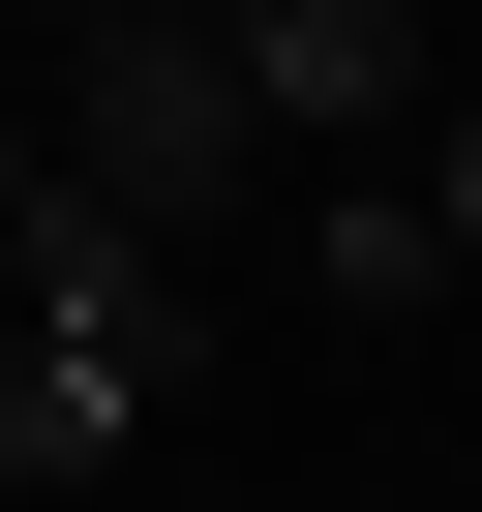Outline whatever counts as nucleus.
I'll return each instance as SVG.
<instances>
[{"label": "nucleus", "instance_id": "obj_7", "mask_svg": "<svg viewBox=\"0 0 482 512\" xmlns=\"http://www.w3.org/2000/svg\"><path fill=\"white\" fill-rule=\"evenodd\" d=\"M31 181H61V151H31V91H0V241H31Z\"/></svg>", "mask_w": 482, "mask_h": 512}, {"label": "nucleus", "instance_id": "obj_2", "mask_svg": "<svg viewBox=\"0 0 482 512\" xmlns=\"http://www.w3.org/2000/svg\"><path fill=\"white\" fill-rule=\"evenodd\" d=\"M0 302H31L61 362H121V392H181V332H211V302H181V241H151L121 181H31V241H0Z\"/></svg>", "mask_w": 482, "mask_h": 512}, {"label": "nucleus", "instance_id": "obj_3", "mask_svg": "<svg viewBox=\"0 0 482 512\" xmlns=\"http://www.w3.org/2000/svg\"><path fill=\"white\" fill-rule=\"evenodd\" d=\"M241 31V91H272L302 151H362V121H422V0H211Z\"/></svg>", "mask_w": 482, "mask_h": 512}, {"label": "nucleus", "instance_id": "obj_4", "mask_svg": "<svg viewBox=\"0 0 482 512\" xmlns=\"http://www.w3.org/2000/svg\"><path fill=\"white\" fill-rule=\"evenodd\" d=\"M302 302H332V332H422V302H452V211H422V181H332V211H302Z\"/></svg>", "mask_w": 482, "mask_h": 512}, {"label": "nucleus", "instance_id": "obj_5", "mask_svg": "<svg viewBox=\"0 0 482 512\" xmlns=\"http://www.w3.org/2000/svg\"><path fill=\"white\" fill-rule=\"evenodd\" d=\"M121 452H151V392H121V362H61V332H0V482L61 512V482H121Z\"/></svg>", "mask_w": 482, "mask_h": 512}, {"label": "nucleus", "instance_id": "obj_6", "mask_svg": "<svg viewBox=\"0 0 482 512\" xmlns=\"http://www.w3.org/2000/svg\"><path fill=\"white\" fill-rule=\"evenodd\" d=\"M422 211H452V272H482V91H452V151H422Z\"/></svg>", "mask_w": 482, "mask_h": 512}, {"label": "nucleus", "instance_id": "obj_1", "mask_svg": "<svg viewBox=\"0 0 482 512\" xmlns=\"http://www.w3.org/2000/svg\"><path fill=\"white\" fill-rule=\"evenodd\" d=\"M61 181H121L151 241L272 181V91H241V31H211V0H91V31H61Z\"/></svg>", "mask_w": 482, "mask_h": 512}]
</instances>
